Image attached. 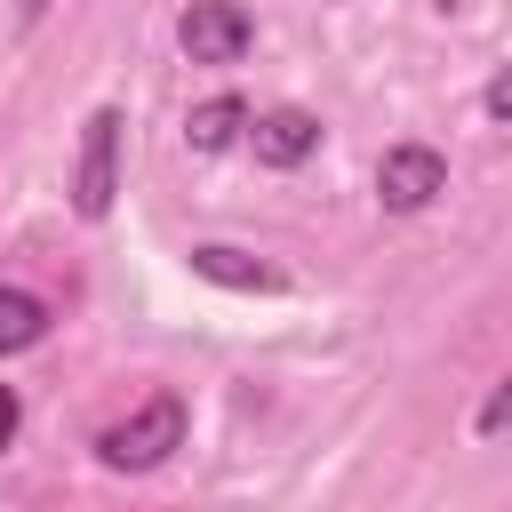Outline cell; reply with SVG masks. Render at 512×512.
I'll return each instance as SVG.
<instances>
[{
	"label": "cell",
	"instance_id": "1",
	"mask_svg": "<svg viewBox=\"0 0 512 512\" xmlns=\"http://www.w3.org/2000/svg\"><path fill=\"white\" fill-rule=\"evenodd\" d=\"M184 424H192V408H184L176 392H152L144 408H128L120 424L96 432V456H104L112 472H160V464L184 448Z\"/></svg>",
	"mask_w": 512,
	"mask_h": 512
},
{
	"label": "cell",
	"instance_id": "2",
	"mask_svg": "<svg viewBox=\"0 0 512 512\" xmlns=\"http://www.w3.org/2000/svg\"><path fill=\"white\" fill-rule=\"evenodd\" d=\"M120 104H96L88 120H80V160H72V208H80V224H104L112 216V200H120Z\"/></svg>",
	"mask_w": 512,
	"mask_h": 512
},
{
	"label": "cell",
	"instance_id": "3",
	"mask_svg": "<svg viewBox=\"0 0 512 512\" xmlns=\"http://www.w3.org/2000/svg\"><path fill=\"white\" fill-rule=\"evenodd\" d=\"M248 40H256V16H248L240 0H192V8L176 16V48H184L192 64H240Z\"/></svg>",
	"mask_w": 512,
	"mask_h": 512
},
{
	"label": "cell",
	"instance_id": "4",
	"mask_svg": "<svg viewBox=\"0 0 512 512\" xmlns=\"http://www.w3.org/2000/svg\"><path fill=\"white\" fill-rule=\"evenodd\" d=\"M448 192V160L432 152V144H392L384 160H376V200L392 208V216H416V208H432Z\"/></svg>",
	"mask_w": 512,
	"mask_h": 512
},
{
	"label": "cell",
	"instance_id": "5",
	"mask_svg": "<svg viewBox=\"0 0 512 512\" xmlns=\"http://www.w3.org/2000/svg\"><path fill=\"white\" fill-rule=\"evenodd\" d=\"M248 152H256L264 168H304V160L320 152V120H312L304 104H280V112H256V120H248Z\"/></svg>",
	"mask_w": 512,
	"mask_h": 512
},
{
	"label": "cell",
	"instance_id": "6",
	"mask_svg": "<svg viewBox=\"0 0 512 512\" xmlns=\"http://www.w3.org/2000/svg\"><path fill=\"white\" fill-rule=\"evenodd\" d=\"M192 272H200V280H216V288H240V296H256V288L272 296V288H280V272H272L264 256L224 248V240H200V248H192Z\"/></svg>",
	"mask_w": 512,
	"mask_h": 512
},
{
	"label": "cell",
	"instance_id": "7",
	"mask_svg": "<svg viewBox=\"0 0 512 512\" xmlns=\"http://www.w3.org/2000/svg\"><path fill=\"white\" fill-rule=\"evenodd\" d=\"M248 120H256V112H248L240 96H208V104L184 112V144H192V152H232V144L248 136Z\"/></svg>",
	"mask_w": 512,
	"mask_h": 512
},
{
	"label": "cell",
	"instance_id": "8",
	"mask_svg": "<svg viewBox=\"0 0 512 512\" xmlns=\"http://www.w3.org/2000/svg\"><path fill=\"white\" fill-rule=\"evenodd\" d=\"M48 336V304L32 288H0V352H32Z\"/></svg>",
	"mask_w": 512,
	"mask_h": 512
},
{
	"label": "cell",
	"instance_id": "9",
	"mask_svg": "<svg viewBox=\"0 0 512 512\" xmlns=\"http://www.w3.org/2000/svg\"><path fill=\"white\" fill-rule=\"evenodd\" d=\"M504 424H512V376H504V384H496V392L480 400V416H472V432H480V440H496Z\"/></svg>",
	"mask_w": 512,
	"mask_h": 512
},
{
	"label": "cell",
	"instance_id": "10",
	"mask_svg": "<svg viewBox=\"0 0 512 512\" xmlns=\"http://www.w3.org/2000/svg\"><path fill=\"white\" fill-rule=\"evenodd\" d=\"M16 432H24V400H16V384H0V456L16 448Z\"/></svg>",
	"mask_w": 512,
	"mask_h": 512
},
{
	"label": "cell",
	"instance_id": "11",
	"mask_svg": "<svg viewBox=\"0 0 512 512\" xmlns=\"http://www.w3.org/2000/svg\"><path fill=\"white\" fill-rule=\"evenodd\" d=\"M480 112L512 128V72H496V80H488V96H480Z\"/></svg>",
	"mask_w": 512,
	"mask_h": 512
},
{
	"label": "cell",
	"instance_id": "12",
	"mask_svg": "<svg viewBox=\"0 0 512 512\" xmlns=\"http://www.w3.org/2000/svg\"><path fill=\"white\" fill-rule=\"evenodd\" d=\"M48 8H56V0H16V24H24V32H32V24H40V16H48Z\"/></svg>",
	"mask_w": 512,
	"mask_h": 512
}]
</instances>
